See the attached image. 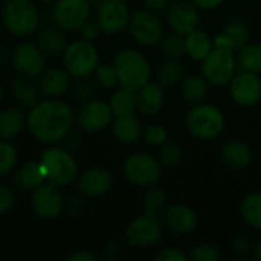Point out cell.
Returning a JSON list of instances; mask_svg holds the SVG:
<instances>
[{
    "label": "cell",
    "mask_w": 261,
    "mask_h": 261,
    "mask_svg": "<svg viewBox=\"0 0 261 261\" xmlns=\"http://www.w3.org/2000/svg\"><path fill=\"white\" fill-rule=\"evenodd\" d=\"M75 122V113L72 107L60 99H46L32 106L26 125L31 135L46 144H55L72 132Z\"/></svg>",
    "instance_id": "1"
},
{
    "label": "cell",
    "mask_w": 261,
    "mask_h": 261,
    "mask_svg": "<svg viewBox=\"0 0 261 261\" xmlns=\"http://www.w3.org/2000/svg\"><path fill=\"white\" fill-rule=\"evenodd\" d=\"M225 115L223 112L208 102L194 104L185 118L187 132L199 141H211L222 135L225 130Z\"/></svg>",
    "instance_id": "2"
},
{
    "label": "cell",
    "mask_w": 261,
    "mask_h": 261,
    "mask_svg": "<svg viewBox=\"0 0 261 261\" xmlns=\"http://www.w3.org/2000/svg\"><path fill=\"white\" fill-rule=\"evenodd\" d=\"M113 66L118 72L119 86L141 89L151 78V64L136 49H122L113 58Z\"/></svg>",
    "instance_id": "3"
},
{
    "label": "cell",
    "mask_w": 261,
    "mask_h": 261,
    "mask_svg": "<svg viewBox=\"0 0 261 261\" xmlns=\"http://www.w3.org/2000/svg\"><path fill=\"white\" fill-rule=\"evenodd\" d=\"M40 165L44 179L57 187H67L78 176V164L73 153L66 148L52 147L44 150L40 158Z\"/></svg>",
    "instance_id": "4"
},
{
    "label": "cell",
    "mask_w": 261,
    "mask_h": 261,
    "mask_svg": "<svg viewBox=\"0 0 261 261\" xmlns=\"http://www.w3.org/2000/svg\"><path fill=\"white\" fill-rule=\"evenodd\" d=\"M2 17L5 28L17 37L32 34L40 23V14L34 0H8Z\"/></svg>",
    "instance_id": "5"
},
{
    "label": "cell",
    "mask_w": 261,
    "mask_h": 261,
    "mask_svg": "<svg viewBox=\"0 0 261 261\" xmlns=\"http://www.w3.org/2000/svg\"><path fill=\"white\" fill-rule=\"evenodd\" d=\"M64 69L75 78L90 76L99 64L96 47L89 40H76L67 44L63 54Z\"/></svg>",
    "instance_id": "6"
},
{
    "label": "cell",
    "mask_w": 261,
    "mask_h": 261,
    "mask_svg": "<svg viewBox=\"0 0 261 261\" xmlns=\"http://www.w3.org/2000/svg\"><path fill=\"white\" fill-rule=\"evenodd\" d=\"M162 165L158 158L150 153H133L124 161V176L136 187H151L156 185L162 176Z\"/></svg>",
    "instance_id": "7"
},
{
    "label": "cell",
    "mask_w": 261,
    "mask_h": 261,
    "mask_svg": "<svg viewBox=\"0 0 261 261\" xmlns=\"http://www.w3.org/2000/svg\"><path fill=\"white\" fill-rule=\"evenodd\" d=\"M237 55L232 50L214 47L202 61V75L213 86H225L237 73Z\"/></svg>",
    "instance_id": "8"
},
{
    "label": "cell",
    "mask_w": 261,
    "mask_h": 261,
    "mask_svg": "<svg viewBox=\"0 0 261 261\" xmlns=\"http://www.w3.org/2000/svg\"><path fill=\"white\" fill-rule=\"evenodd\" d=\"M162 222L158 216L151 214H141L128 222L124 231V237L127 243L138 249H145L154 246L162 236Z\"/></svg>",
    "instance_id": "9"
},
{
    "label": "cell",
    "mask_w": 261,
    "mask_h": 261,
    "mask_svg": "<svg viewBox=\"0 0 261 261\" xmlns=\"http://www.w3.org/2000/svg\"><path fill=\"white\" fill-rule=\"evenodd\" d=\"M128 29L136 43L142 46H156L164 37V23L156 12L144 8L132 14Z\"/></svg>",
    "instance_id": "10"
},
{
    "label": "cell",
    "mask_w": 261,
    "mask_h": 261,
    "mask_svg": "<svg viewBox=\"0 0 261 261\" xmlns=\"http://www.w3.org/2000/svg\"><path fill=\"white\" fill-rule=\"evenodd\" d=\"M52 21L64 32L80 31L90 17L89 0H57L52 9Z\"/></svg>",
    "instance_id": "11"
},
{
    "label": "cell",
    "mask_w": 261,
    "mask_h": 261,
    "mask_svg": "<svg viewBox=\"0 0 261 261\" xmlns=\"http://www.w3.org/2000/svg\"><path fill=\"white\" fill-rule=\"evenodd\" d=\"M96 5V23L101 32L118 34L128 26L132 14L125 0H101Z\"/></svg>",
    "instance_id": "12"
},
{
    "label": "cell",
    "mask_w": 261,
    "mask_h": 261,
    "mask_svg": "<svg viewBox=\"0 0 261 261\" xmlns=\"http://www.w3.org/2000/svg\"><path fill=\"white\" fill-rule=\"evenodd\" d=\"M113 116L115 115L109 102L93 98L81 106L75 115V121L81 130L87 133H98L110 125Z\"/></svg>",
    "instance_id": "13"
},
{
    "label": "cell",
    "mask_w": 261,
    "mask_h": 261,
    "mask_svg": "<svg viewBox=\"0 0 261 261\" xmlns=\"http://www.w3.org/2000/svg\"><path fill=\"white\" fill-rule=\"evenodd\" d=\"M31 206L37 217L43 220L57 219L64 210V199L57 185L54 184H41L38 185L31 197Z\"/></svg>",
    "instance_id": "14"
},
{
    "label": "cell",
    "mask_w": 261,
    "mask_h": 261,
    "mask_svg": "<svg viewBox=\"0 0 261 261\" xmlns=\"http://www.w3.org/2000/svg\"><path fill=\"white\" fill-rule=\"evenodd\" d=\"M232 101L240 107H254L261 99V78L258 73L240 70L229 81Z\"/></svg>",
    "instance_id": "15"
},
{
    "label": "cell",
    "mask_w": 261,
    "mask_h": 261,
    "mask_svg": "<svg viewBox=\"0 0 261 261\" xmlns=\"http://www.w3.org/2000/svg\"><path fill=\"white\" fill-rule=\"evenodd\" d=\"M11 60H12L14 69L20 75L29 76V78L40 76L46 66V55L43 54V50L38 46H35L32 43L18 44L14 49Z\"/></svg>",
    "instance_id": "16"
},
{
    "label": "cell",
    "mask_w": 261,
    "mask_h": 261,
    "mask_svg": "<svg viewBox=\"0 0 261 261\" xmlns=\"http://www.w3.org/2000/svg\"><path fill=\"white\" fill-rule=\"evenodd\" d=\"M167 21L171 31L187 35L199 28L200 12L191 0H179L170 5L167 12Z\"/></svg>",
    "instance_id": "17"
},
{
    "label": "cell",
    "mask_w": 261,
    "mask_h": 261,
    "mask_svg": "<svg viewBox=\"0 0 261 261\" xmlns=\"http://www.w3.org/2000/svg\"><path fill=\"white\" fill-rule=\"evenodd\" d=\"M196 211L185 203H171L162 211V225L173 234L185 236L197 228Z\"/></svg>",
    "instance_id": "18"
},
{
    "label": "cell",
    "mask_w": 261,
    "mask_h": 261,
    "mask_svg": "<svg viewBox=\"0 0 261 261\" xmlns=\"http://www.w3.org/2000/svg\"><path fill=\"white\" fill-rule=\"evenodd\" d=\"M113 187V176L104 168H90L78 177V190L86 197H102Z\"/></svg>",
    "instance_id": "19"
},
{
    "label": "cell",
    "mask_w": 261,
    "mask_h": 261,
    "mask_svg": "<svg viewBox=\"0 0 261 261\" xmlns=\"http://www.w3.org/2000/svg\"><path fill=\"white\" fill-rule=\"evenodd\" d=\"M165 87L158 81H148L141 89H138V110L144 116L158 115L165 106Z\"/></svg>",
    "instance_id": "20"
},
{
    "label": "cell",
    "mask_w": 261,
    "mask_h": 261,
    "mask_svg": "<svg viewBox=\"0 0 261 261\" xmlns=\"http://www.w3.org/2000/svg\"><path fill=\"white\" fill-rule=\"evenodd\" d=\"M249 41V28L239 20L229 21L214 38V47L226 50H239Z\"/></svg>",
    "instance_id": "21"
},
{
    "label": "cell",
    "mask_w": 261,
    "mask_h": 261,
    "mask_svg": "<svg viewBox=\"0 0 261 261\" xmlns=\"http://www.w3.org/2000/svg\"><path fill=\"white\" fill-rule=\"evenodd\" d=\"M110 130L116 141H119L121 144H127V145L136 144L144 135L142 124L135 116V113L115 116V119H112L110 122Z\"/></svg>",
    "instance_id": "22"
},
{
    "label": "cell",
    "mask_w": 261,
    "mask_h": 261,
    "mask_svg": "<svg viewBox=\"0 0 261 261\" xmlns=\"http://www.w3.org/2000/svg\"><path fill=\"white\" fill-rule=\"evenodd\" d=\"M220 158L223 164L232 170H245L252 162V150L243 141H228L220 148Z\"/></svg>",
    "instance_id": "23"
},
{
    "label": "cell",
    "mask_w": 261,
    "mask_h": 261,
    "mask_svg": "<svg viewBox=\"0 0 261 261\" xmlns=\"http://www.w3.org/2000/svg\"><path fill=\"white\" fill-rule=\"evenodd\" d=\"M38 87L50 98L61 96L70 89V73L66 69L43 70L38 78Z\"/></svg>",
    "instance_id": "24"
},
{
    "label": "cell",
    "mask_w": 261,
    "mask_h": 261,
    "mask_svg": "<svg viewBox=\"0 0 261 261\" xmlns=\"http://www.w3.org/2000/svg\"><path fill=\"white\" fill-rule=\"evenodd\" d=\"M38 47L43 50L46 57L57 58L64 54L67 47V40L64 35V31L60 29L57 24H49L44 26L40 34H38Z\"/></svg>",
    "instance_id": "25"
},
{
    "label": "cell",
    "mask_w": 261,
    "mask_h": 261,
    "mask_svg": "<svg viewBox=\"0 0 261 261\" xmlns=\"http://www.w3.org/2000/svg\"><path fill=\"white\" fill-rule=\"evenodd\" d=\"M214 49V38L202 29H194L185 35V55L194 61H203L206 55Z\"/></svg>",
    "instance_id": "26"
},
{
    "label": "cell",
    "mask_w": 261,
    "mask_h": 261,
    "mask_svg": "<svg viewBox=\"0 0 261 261\" xmlns=\"http://www.w3.org/2000/svg\"><path fill=\"white\" fill-rule=\"evenodd\" d=\"M26 124V116L20 107H6L0 112V139L9 141L20 135Z\"/></svg>",
    "instance_id": "27"
},
{
    "label": "cell",
    "mask_w": 261,
    "mask_h": 261,
    "mask_svg": "<svg viewBox=\"0 0 261 261\" xmlns=\"http://www.w3.org/2000/svg\"><path fill=\"white\" fill-rule=\"evenodd\" d=\"M9 89L14 99L23 107H32L38 102L40 87L35 86V83L29 76L20 75L18 78H14L9 84Z\"/></svg>",
    "instance_id": "28"
},
{
    "label": "cell",
    "mask_w": 261,
    "mask_h": 261,
    "mask_svg": "<svg viewBox=\"0 0 261 261\" xmlns=\"http://www.w3.org/2000/svg\"><path fill=\"white\" fill-rule=\"evenodd\" d=\"M115 116L133 115L138 110V92L135 89L119 86L109 101Z\"/></svg>",
    "instance_id": "29"
},
{
    "label": "cell",
    "mask_w": 261,
    "mask_h": 261,
    "mask_svg": "<svg viewBox=\"0 0 261 261\" xmlns=\"http://www.w3.org/2000/svg\"><path fill=\"white\" fill-rule=\"evenodd\" d=\"M208 81L203 75H188L180 80V93L182 98L190 104L203 102L208 95Z\"/></svg>",
    "instance_id": "30"
},
{
    "label": "cell",
    "mask_w": 261,
    "mask_h": 261,
    "mask_svg": "<svg viewBox=\"0 0 261 261\" xmlns=\"http://www.w3.org/2000/svg\"><path fill=\"white\" fill-rule=\"evenodd\" d=\"M44 174L41 170L40 162H26L15 174H14V184L18 190H35L38 185L44 182Z\"/></svg>",
    "instance_id": "31"
},
{
    "label": "cell",
    "mask_w": 261,
    "mask_h": 261,
    "mask_svg": "<svg viewBox=\"0 0 261 261\" xmlns=\"http://www.w3.org/2000/svg\"><path fill=\"white\" fill-rule=\"evenodd\" d=\"M237 66L239 70L261 73V43L248 41L237 54Z\"/></svg>",
    "instance_id": "32"
},
{
    "label": "cell",
    "mask_w": 261,
    "mask_h": 261,
    "mask_svg": "<svg viewBox=\"0 0 261 261\" xmlns=\"http://www.w3.org/2000/svg\"><path fill=\"white\" fill-rule=\"evenodd\" d=\"M184 78V67L180 63V58H168L164 60L158 66L156 72V81L162 87H171L177 84Z\"/></svg>",
    "instance_id": "33"
},
{
    "label": "cell",
    "mask_w": 261,
    "mask_h": 261,
    "mask_svg": "<svg viewBox=\"0 0 261 261\" xmlns=\"http://www.w3.org/2000/svg\"><path fill=\"white\" fill-rule=\"evenodd\" d=\"M243 220L254 229L261 231V193H251L245 196L240 205Z\"/></svg>",
    "instance_id": "34"
},
{
    "label": "cell",
    "mask_w": 261,
    "mask_h": 261,
    "mask_svg": "<svg viewBox=\"0 0 261 261\" xmlns=\"http://www.w3.org/2000/svg\"><path fill=\"white\" fill-rule=\"evenodd\" d=\"M167 206V193L156 187L151 185L148 187L147 193L144 194V211L151 216H159Z\"/></svg>",
    "instance_id": "35"
},
{
    "label": "cell",
    "mask_w": 261,
    "mask_h": 261,
    "mask_svg": "<svg viewBox=\"0 0 261 261\" xmlns=\"http://www.w3.org/2000/svg\"><path fill=\"white\" fill-rule=\"evenodd\" d=\"M159 46L168 58H180L185 55V35L174 31L164 34Z\"/></svg>",
    "instance_id": "36"
},
{
    "label": "cell",
    "mask_w": 261,
    "mask_h": 261,
    "mask_svg": "<svg viewBox=\"0 0 261 261\" xmlns=\"http://www.w3.org/2000/svg\"><path fill=\"white\" fill-rule=\"evenodd\" d=\"M95 81L96 84L101 87V89H106V90H110V89H115L118 84H119V78H118V72L112 64H98V67L95 69Z\"/></svg>",
    "instance_id": "37"
},
{
    "label": "cell",
    "mask_w": 261,
    "mask_h": 261,
    "mask_svg": "<svg viewBox=\"0 0 261 261\" xmlns=\"http://www.w3.org/2000/svg\"><path fill=\"white\" fill-rule=\"evenodd\" d=\"M182 156H184L182 148L177 144H171V142H165L164 145L159 147V151H158V159L164 168H173L179 165L182 161Z\"/></svg>",
    "instance_id": "38"
},
{
    "label": "cell",
    "mask_w": 261,
    "mask_h": 261,
    "mask_svg": "<svg viewBox=\"0 0 261 261\" xmlns=\"http://www.w3.org/2000/svg\"><path fill=\"white\" fill-rule=\"evenodd\" d=\"M17 162L15 147L5 139H0V176L9 173Z\"/></svg>",
    "instance_id": "39"
},
{
    "label": "cell",
    "mask_w": 261,
    "mask_h": 261,
    "mask_svg": "<svg viewBox=\"0 0 261 261\" xmlns=\"http://www.w3.org/2000/svg\"><path fill=\"white\" fill-rule=\"evenodd\" d=\"M96 81L90 80L89 76H84V78H78L75 87H73V93H75V98L81 102H87L90 99L95 98L96 95Z\"/></svg>",
    "instance_id": "40"
},
{
    "label": "cell",
    "mask_w": 261,
    "mask_h": 261,
    "mask_svg": "<svg viewBox=\"0 0 261 261\" xmlns=\"http://www.w3.org/2000/svg\"><path fill=\"white\" fill-rule=\"evenodd\" d=\"M142 138L145 139V142L151 147H161L167 142L168 139V132L164 125H159V124H151L148 125L145 130H144V135Z\"/></svg>",
    "instance_id": "41"
},
{
    "label": "cell",
    "mask_w": 261,
    "mask_h": 261,
    "mask_svg": "<svg viewBox=\"0 0 261 261\" xmlns=\"http://www.w3.org/2000/svg\"><path fill=\"white\" fill-rule=\"evenodd\" d=\"M190 258L193 261H219L220 254L217 248L210 243H197L196 246H193Z\"/></svg>",
    "instance_id": "42"
},
{
    "label": "cell",
    "mask_w": 261,
    "mask_h": 261,
    "mask_svg": "<svg viewBox=\"0 0 261 261\" xmlns=\"http://www.w3.org/2000/svg\"><path fill=\"white\" fill-rule=\"evenodd\" d=\"M154 260L156 261H187L188 260V255L184 254L179 248H164L161 249L156 255H154Z\"/></svg>",
    "instance_id": "43"
},
{
    "label": "cell",
    "mask_w": 261,
    "mask_h": 261,
    "mask_svg": "<svg viewBox=\"0 0 261 261\" xmlns=\"http://www.w3.org/2000/svg\"><path fill=\"white\" fill-rule=\"evenodd\" d=\"M12 203H14V196L11 190L0 185V216L6 214L12 208Z\"/></svg>",
    "instance_id": "44"
},
{
    "label": "cell",
    "mask_w": 261,
    "mask_h": 261,
    "mask_svg": "<svg viewBox=\"0 0 261 261\" xmlns=\"http://www.w3.org/2000/svg\"><path fill=\"white\" fill-rule=\"evenodd\" d=\"M64 208L70 216H78L84 208V199L81 196H70L67 203H64Z\"/></svg>",
    "instance_id": "45"
},
{
    "label": "cell",
    "mask_w": 261,
    "mask_h": 261,
    "mask_svg": "<svg viewBox=\"0 0 261 261\" xmlns=\"http://www.w3.org/2000/svg\"><path fill=\"white\" fill-rule=\"evenodd\" d=\"M80 31H81L83 38L84 40H89V41H92L93 38H96L99 35V32H101L98 23L96 21H89V20L83 24V28Z\"/></svg>",
    "instance_id": "46"
},
{
    "label": "cell",
    "mask_w": 261,
    "mask_h": 261,
    "mask_svg": "<svg viewBox=\"0 0 261 261\" xmlns=\"http://www.w3.org/2000/svg\"><path fill=\"white\" fill-rule=\"evenodd\" d=\"M84 144V138L80 135V133H69L66 136V150L70 151V153H76Z\"/></svg>",
    "instance_id": "47"
},
{
    "label": "cell",
    "mask_w": 261,
    "mask_h": 261,
    "mask_svg": "<svg viewBox=\"0 0 261 261\" xmlns=\"http://www.w3.org/2000/svg\"><path fill=\"white\" fill-rule=\"evenodd\" d=\"M252 245H251V242L248 240V237L246 236H240V237H237L236 240H234V251L237 252V254H240V255H246V254H249V252H252Z\"/></svg>",
    "instance_id": "48"
},
{
    "label": "cell",
    "mask_w": 261,
    "mask_h": 261,
    "mask_svg": "<svg viewBox=\"0 0 261 261\" xmlns=\"http://www.w3.org/2000/svg\"><path fill=\"white\" fill-rule=\"evenodd\" d=\"M144 6L156 14L162 12V11H167L171 5V0H142Z\"/></svg>",
    "instance_id": "49"
},
{
    "label": "cell",
    "mask_w": 261,
    "mask_h": 261,
    "mask_svg": "<svg viewBox=\"0 0 261 261\" xmlns=\"http://www.w3.org/2000/svg\"><path fill=\"white\" fill-rule=\"evenodd\" d=\"M199 9H205V11H210V9H216L219 8L225 0H191Z\"/></svg>",
    "instance_id": "50"
},
{
    "label": "cell",
    "mask_w": 261,
    "mask_h": 261,
    "mask_svg": "<svg viewBox=\"0 0 261 261\" xmlns=\"http://www.w3.org/2000/svg\"><path fill=\"white\" fill-rule=\"evenodd\" d=\"M67 260L70 261H95L96 257L89 252V251H78V252H73L67 257Z\"/></svg>",
    "instance_id": "51"
},
{
    "label": "cell",
    "mask_w": 261,
    "mask_h": 261,
    "mask_svg": "<svg viewBox=\"0 0 261 261\" xmlns=\"http://www.w3.org/2000/svg\"><path fill=\"white\" fill-rule=\"evenodd\" d=\"M252 255H254L255 260L261 261V240H258V242L255 243V246H254V249H252Z\"/></svg>",
    "instance_id": "52"
},
{
    "label": "cell",
    "mask_w": 261,
    "mask_h": 261,
    "mask_svg": "<svg viewBox=\"0 0 261 261\" xmlns=\"http://www.w3.org/2000/svg\"><path fill=\"white\" fill-rule=\"evenodd\" d=\"M9 58V52L5 46H0V64H3Z\"/></svg>",
    "instance_id": "53"
},
{
    "label": "cell",
    "mask_w": 261,
    "mask_h": 261,
    "mask_svg": "<svg viewBox=\"0 0 261 261\" xmlns=\"http://www.w3.org/2000/svg\"><path fill=\"white\" fill-rule=\"evenodd\" d=\"M38 2H41V3H44V5H49V3H55L57 0H38Z\"/></svg>",
    "instance_id": "54"
},
{
    "label": "cell",
    "mask_w": 261,
    "mask_h": 261,
    "mask_svg": "<svg viewBox=\"0 0 261 261\" xmlns=\"http://www.w3.org/2000/svg\"><path fill=\"white\" fill-rule=\"evenodd\" d=\"M3 99V87H2V84H0V101Z\"/></svg>",
    "instance_id": "55"
},
{
    "label": "cell",
    "mask_w": 261,
    "mask_h": 261,
    "mask_svg": "<svg viewBox=\"0 0 261 261\" xmlns=\"http://www.w3.org/2000/svg\"><path fill=\"white\" fill-rule=\"evenodd\" d=\"M89 2H90V3H99L101 0H89Z\"/></svg>",
    "instance_id": "56"
}]
</instances>
